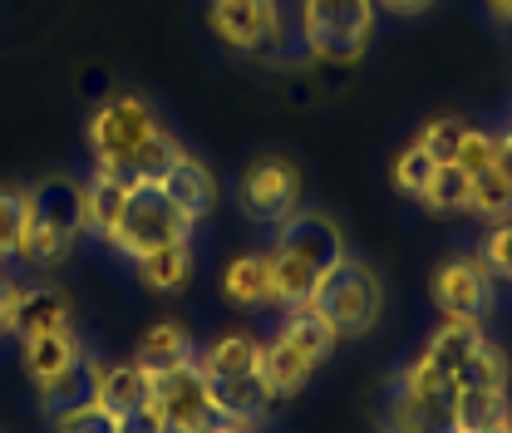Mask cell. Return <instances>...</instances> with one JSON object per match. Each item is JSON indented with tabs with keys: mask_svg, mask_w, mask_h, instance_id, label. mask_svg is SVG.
<instances>
[{
	"mask_svg": "<svg viewBox=\"0 0 512 433\" xmlns=\"http://www.w3.org/2000/svg\"><path fill=\"white\" fill-rule=\"evenodd\" d=\"M84 143H89L94 168L119 173L128 187L158 183V173L183 153L178 133L158 119L153 99H148V94H133V89L109 94V99L89 114Z\"/></svg>",
	"mask_w": 512,
	"mask_h": 433,
	"instance_id": "6da1fadb",
	"label": "cell"
},
{
	"mask_svg": "<svg viewBox=\"0 0 512 433\" xmlns=\"http://www.w3.org/2000/svg\"><path fill=\"white\" fill-rule=\"evenodd\" d=\"M271 247H266V271H271V306L276 310H301L316 306V291L330 281V271L350 256V237L345 227L316 212L301 207L291 212L281 227H271Z\"/></svg>",
	"mask_w": 512,
	"mask_h": 433,
	"instance_id": "7a4b0ae2",
	"label": "cell"
},
{
	"mask_svg": "<svg viewBox=\"0 0 512 433\" xmlns=\"http://www.w3.org/2000/svg\"><path fill=\"white\" fill-rule=\"evenodd\" d=\"M89 237V212H84V178L50 173L25 187V222L15 261L25 271H55L69 261V251Z\"/></svg>",
	"mask_w": 512,
	"mask_h": 433,
	"instance_id": "3957f363",
	"label": "cell"
},
{
	"mask_svg": "<svg viewBox=\"0 0 512 433\" xmlns=\"http://www.w3.org/2000/svg\"><path fill=\"white\" fill-rule=\"evenodd\" d=\"M375 15V0H296V35L311 60L350 69L375 40Z\"/></svg>",
	"mask_w": 512,
	"mask_h": 433,
	"instance_id": "277c9868",
	"label": "cell"
},
{
	"mask_svg": "<svg viewBox=\"0 0 512 433\" xmlns=\"http://www.w3.org/2000/svg\"><path fill=\"white\" fill-rule=\"evenodd\" d=\"M192 365L202 370V379H207L212 394H217V404H222L232 419L261 429V409H266L271 399H266V389H261V340H256V335H247V330L217 335Z\"/></svg>",
	"mask_w": 512,
	"mask_h": 433,
	"instance_id": "5b68a950",
	"label": "cell"
},
{
	"mask_svg": "<svg viewBox=\"0 0 512 433\" xmlns=\"http://www.w3.org/2000/svg\"><path fill=\"white\" fill-rule=\"evenodd\" d=\"M380 424L384 433H453V379L414 355L389 374Z\"/></svg>",
	"mask_w": 512,
	"mask_h": 433,
	"instance_id": "8992f818",
	"label": "cell"
},
{
	"mask_svg": "<svg viewBox=\"0 0 512 433\" xmlns=\"http://www.w3.org/2000/svg\"><path fill=\"white\" fill-rule=\"evenodd\" d=\"M148 404L158 409L163 429L168 433H256L252 424L232 419L212 384L202 379L197 365H173V370H153V389H148Z\"/></svg>",
	"mask_w": 512,
	"mask_h": 433,
	"instance_id": "52a82bcc",
	"label": "cell"
},
{
	"mask_svg": "<svg viewBox=\"0 0 512 433\" xmlns=\"http://www.w3.org/2000/svg\"><path fill=\"white\" fill-rule=\"evenodd\" d=\"M384 306H389V291H384V276L360 261V256H345L330 281L316 291V310L330 320L335 340H365L375 335V325L384 320Z\"/></svg>",
	"mask_w": 512,
	"mask_h": 433,
	"instance_id": "ba28073f",
	"label": "cell"
},
{
	"mask_svg": "<svg viewBox=\"0 0 512 433\" xmlns=\"http://www.w3.org/2000/svg\"><path fill=\"white\" fill-rule=\"evenodd\" d=\"M20 365L30 374L40 404L55 414L60 404H74L89 394V350H84V335L74 325L50 330V335H30L20 340Z\"/></svg>",
	"mask_w": 512,
	"mask_h": 433,
	"instance_id": "9c48e42d",
	"label": "cell"
},
{
	"mask_svg": "<svg viewBox=\"0 0 512 433\" xmlns=\"http://www.w3.org/2000/svg\"><path fill=\"white\" fill-rule=\"evenodd\" d=\"M188 237H192V222L163 197V187L138 183V187H128L124 217H119V227H114V237L104 247H114L128 261H138L148 251L168 247V242H188Z\"/></svg>",
	"mask_w": 512,
	"mask_h": 433,
	"instance_id": "30bf717a",
	"label": "cell"
},
{
	"mask_svg": "<svg viewBox=\"0 0 512 433\" xmlns=\"http://www.w3.org/2000/svg\"><path fill=\"white\" fill-rule=\"evenodd\" d=\"M301 197H306V178L286 153H261L237 178V207L261 227H281L291 212L306 207Z\"/></svg>",
	"mask_w": 512,
	"mask_h": 433,
	"instance_id": "8fae6325",
	"label": "cell"
},
{
	"mask_svg": "<svg viewBox=\"0 0 512 433\" xmlns=\"http://www.w3.org/2000/svg\"><path fill=\"white\" fill-rule=\"evenodd\" d=\"M429 301L439 306V315H468L483 320L498 306V276L488 271L483 251H458L434 266L429 276Z\"/></svg>",
	"mask_w": 512,
	"mask_h": 433,
	"instance_id": "7c38bea8",
	"label": "cell"
},
{
	"mask_svg": "<svg viewBox=\"0 0 512 433\" xmlns=\"http://www.w3.org/2000/svg\"><path fill=\"white\" fill-rule=\"evenodd\" d=\"M207 25L237 55H266L286 40L281 0H207Z\"/></svg>",
	"mask_w": 512,
	"mask_h": 433,
	"instance_id": "4fadbf2b",
	"label": "cell"
},
{
	"mask_svg": "<svg viewBox=\"0 0 512 433\" xmlns=\"http://www.w3.org/2000/svg\"><path fill=\"white\" fill-rule=\"evenodd\" d=\"M158 187H163V197L188 217L192 227L207 222V217L217 212V173H212L197 153H188V148L158 173Z\"/></svg>",
	"mask_w": 512,
	"mask_h": 433,
	"instance_id": "5bb4252c",
	"label": "cell"
},
{
	"mask_svg": "<svg viewBox=\"0 0 512 433\" xmlns=\"http://www.w3.org/2000/svg\"><path fill=\"white\" fill-rule=\"evenodd\" d=\"M148 389H153V370L138 365V360H119V365H104L89 355V399H99L114 419H124L128 409L148 404Z\"/></svg>",
	"mask_w": 512,
	"mask_h": 433,
	"instance_id": "9a60e30c",
	"label": "cell"
},
{
	"mask_svg": "<svg viewBox=\"0 0 512 433\" xmlns=\"http://www.w3.org/2000/svg\"><path fill=\"white\" fill-rule=\"evenodd\" d=\"M74 325V306L55 281H40V286H20V301H15V325L10 335L30 340V335H50V330H64Z\"/></svg>",
	"mask_w": 512,
	"mask_h": 433,
	"instance_id": "2e32d148",
	"label": "cell"
},
{
	"mask_svg": "<svg viewBox=\"0 0 512 433\" xmlns=\"http://www.w3.org/2000/svg\"><path fill=\"white\" fill-rule=\"evenodd\" d=\"M311 374H316V365L281 330L271 340H261V389H266V399H296L311 384Z\"/></svg>",
	"mask_w": 512,
	"mask_h": 433,
	"instance_id": "e0dca14e",
	"label": "cell"
},
{
	"mask_svg": "<svg viewBox=\"0 0 512 433\" xmlns=\"http://www.w3.org/2000/svg\"><path fill=\"white\" fill-rule=\"evenodd\" d=\"M488 335H483V320H468V315H444L434 330H429V340H424V350H419V360L424 365H434L439 374H453L478 345H483Z\"/></svg>",
	"mask_w": 512,
	"mask_h": 433,
	"instance_id": "ac0fdd59",
	"label": "cell"
},
{
	"mask_svg": "<svg viewBox=\"0 0 512 433\" xmlns=\"http://www.w3.org/2000/svg\"><path fill=\"white\" fill-rule=\"evenodd\" d=\"M222 296L237 310H266L271 306V271H266V251H242L227 261L222 271Z\"/></svg>",
	"mask_w": 512,
	"mask_h": 433,
	"instance_id": "d6986e66",
	"label": "cell"
},
{
	"mask_svg": "<svg viewBox=\"0 0 512 433\" xmlns=\"http://www.w3.org/2000/svg\"><path fill=\"white\" fill-rule=\"evenodd\" d=\"M124 202H128V183H124V178H119V173H109V168H94V173L84 178L89 237L109 242V237H114V227H119V217H124Z\"/></svg>",
	"mask_w": 512,
	"mask_h": 433,
	"instance_id": "ffe728a7",
	"label": "cell"
},
{
	"mask_svg": "<svg viewBox=\"0 0 512 433\" xmlns=\"http://www.w3.org/2000/svg\"><path fill=\"white\" fill-rule=\"evenodd\" d=\"M512 399L508 389H453V433L508 429Z\"/></svg>",
	"mask_w": 512,
	"mask_h": 433,
	"instance_id": "44dd1931",
	"label": "cell"
},
{
	"mask_svg": "<svg viewBox=\"0 0 512 433\" xmlns=\"http://www.w3.org/2000/svg\"><path fill=\"white\" fill-rule=\"evenodd\" d=\"M133 271H138V281H143L148 291H163V296L183 291V286L192 281V237L188 242H168V247L138 256Z\"/></svg>",
	"mask_w": 512,
	"mask_h": 433,
	"instance_id": "7402d4cb",
	"label": "cell"
},
{
	"mask_svg": "<svg viewBox=\"0 0 512 433\" xmlns=\"http://www.w3.org/2000/svg\"><path fill=\"white\" fill-rule=\"evenodd\" d=\"M281 335H286V340H291V345H296V350H301V355L316 365V370L325 365V360H330V355H335V345H340V340H335V330H330V320H325L316 306L286 310V320H281Z\"/></svg>",
	"mask_w": 512,
	"mask_h": 433,
	"instance_id": "603a6c76",
	"label": "cell"
},
{
	"mask_svg": "<svg viewBox=\"0 0 512 433\" xmlns=\"http://www.w3.org/2000/svg\"><path fill=\"white\" fill-rule=\"evenodd\" d=\"M133 360L148 365V370H173V365L197 360V345H192V335L183 330V325L163 320V325H153V330L138 340V355H133Z\"/></svg>",
	"mask_w": 512,
	"mask_h": 433,
	"instance_id": "cb8c5ba5",
	"label": "cell"
},
{
	"mask_svg": "<svg viewBox=\"0 0 512 433\" xmlns=\"http://www.w3.org/2000/svg\"><path fill=\"white\" fill-rule=\"evenodd\" d=\"M453 379V389H508L512 379V360L503 345H493V340H483L458 370L448 374Z\"/></svg>",
	"mask_w": 512,
	"mask_h": 433,
	"instance_id": "d4e9b609",
	"label": "cell"
},
{
	"mask_svg": "<svg viewBox=\"0 0 512 433\" xmlns=\"http://www.w3.org/2000/svg\"><path fill=\"white\" fill-rule=\"evenodd\" d=\"M468 192H473V178L458 163H439L429 187L419 192V202L429 212H439V217H458V212H468Z\"/></svg>",
	"mask_w": 512,
	"mask_h": 433,
	"instance_id": "484cf974",
	"label": "cell"
},
{
	"mask_svg": "<svg viewBox=\"0 0 512 433\" xmlns=\"http://www.w3.org/2000/svg\"><path fill=\"white\" fill-rule=\"evenodd\" d=\"M468 212L473 217H483V222H512V183L498 173V168H488V173H473V192H468Z\"/></svg>",
	"mask_w": 512,
	"mask_h": 433,
	"instance_id": "4316f807",
	"label": "cell"
},
{
	"mask_svg": "<svg viewBox=\"0 0 512 433\" xmlns=\"http://www.w3.org/2000/svg\"><path fill=\"white\" fill-rule=\"evenodd\" d=\"M55 433H119V419L99 404V399H74L55 409Z\"/></svg>",
	"mask_w": 512,
	"mask_h": 433,
	"instance_id": "83f0119b",
	"label": "cell"
},
{
	"mask_svg": "<svg viewBox=\"0 0 512 433\" xmlns=\"http://www.w3.org/2000/svg\"><path fill=\"white\" fill-rule=\"evenodd\" d=\"M434 158L419 148V143H409V148H399L394 153V163H389V183L399 187V192H409V197H419L424 187H429V178H434Z\"/></svg>",
	"mask_w": 512,
	"mask_h": 433,
	"instance_id": "f1b7e54d",
	"label": "cell"
},
{
	"mask_svg": "<svg viewBox=\"0 0 512 433\" xmlns=\"http://www.w3.org/2000/svg\"><path fill=\"white\" fill-rule=\"evenodd\" d=\"M463 119L458 114H434L429 124L414 133V143L434 158V163H453V153H458V143H463Z\"/></svg>",
	"mask_w": 512,
	"mask_h": 433,
	"instance_id": "f546056e",
	"label": "cell"
},
{
	"mask_svg": "<svg viewBox=\"0 0 512 433\" xmlns=\"http://www.w3.org/2000/svg\"><path fill=\"white\" fill-rule=\"evenodd\" d=\"M20 222H25V187L5 183L0 187V261H15Z\"/></svg>",
	"mask_w": 512,
	"mask_h": 433,
	"instance_id": "4dcf8cb0",
	"label": "cell"
},
{
	"mask_svg": "<svg viewBox=\"0 0 512 433\" xmlns=\"http://www.w3.org/2000/svg\"><path fill=\"white\" fill-rule=\"evenodd\" d=\"M493 153H498V138L488 133V128H463V143H458V153H453V163L473 178V173H488L493 168Z\"/></svg>",
	"mask_w": 512,
	"mask_h": 433,
	"instance_id": "1f68e13d",
	"label": "cell"
},
{
	"mask_svg": "<svg viewBox=\"0 0 512 433\" xmlns=\"http://www.w3.org/2000/svg\"><path fill=\"white\" fill-rule=\"evenodd\" d=\"M483 261H488V271L498 276V281H508L512 286V222H498L488 237H483Z\"/></svg>",
	"mask_w": 512,
	"mask_h": 433,
	"instance_id": "d6a6232c",
	"label": "cell"
},
{
	"mask_svg": "<svg viewBox=\"0 0 512 433\" xmlns=\"http://www.w3.org/2000/svg\"><path fill=\"white\" fill-rule=\"evenodd\" d=\"M119 433H168V429H163V419H158L153 404H138V409H128L124 419H119Z\"/></svg>",
	"mask_w": 512,
	"mask_h": 433,
	"instance_id": "836d02e7",
	"label": "cell"
},
{
	"mask_svg": "<svg viewBox=\"0 0 512 433\" xmlns=\"http://www.w3.org/2000/svg\"><path fill=\"white\" fill-rule=\"evenodd\" d=\"M15 301H20V281H15V276H0V340H5L10 325H15Z\"/></svg>",
	"mask_w": 512,
	"mask_h": 433,
	"instance_id": "e575fe53",
	"label": "cell"
},
{
	"mask_svg": "<svg viewBox=\"0 0 512 433\" xmlns=\"http://www.w3.org/2000/svg\"><path fill=\"white\" fill-rule=\"evenodd\" d=\"M493 138H498V153H493V168H498V173H503V178H508V183H512V119H508V124H503V128H498Z\"/></svg>",
	"mask_w": 512,
	"mask_h": 433,
	"instance_id": "d590c367",
	"label": "cell"
},
{
	"mask_svg": "<svg viewBox=\"0 0 512 433\" xmlns=\"http://www.w3.org/2000/svg\"><path fill=\"white\" fill-rule=\"evenodd\" d=\"M375 5H384L389 15H424L434 0H375Z\"/></svg>",
	"mask_w": 512,
	"mask_h": 433,
	"instance_id": "8d00e7d4",
	"label": "cell"
},
{
	"mask_svg": "<svg viewBox=\"0 0 512 433\" xmlns=\"http://www.w3.org/2000/svg\"><path fill=\"white\" fill-rule=\"evenodd\" d=\"M483 10H488L498 25H508L512 30V0H483Z\"/></svg>",
	"mask_w": 512,
	"mask_h": 433,
	"instance_id": "74e56055",
	"label": "cell"
},
{
	"mask_svg": "<svg viewBox=\"0 0 512 433\" xmlns=\"http://www.w3.org/2000/svg\"><path fill=\"white\" fill-rule=\"evenodd\" d=\"M473 433H508V429H473Z\"/></svg>",
	"mask_w": 512,
	"mask_h": 433,
	"instance_id": "f35d334b",
	"label": "cell"
},
{
	"mask_svg": "<svg viewBox=\"0 0 512 433\" xmlns=\"http://www.w3.org/2000/svg\"><path fill=\"white\" fill-rule=\"evenodd\" d=\"M508 433H512V419H508Z\"/></svg>",
	"mask_w": 512,
	"mask_h": 433,
	"instance_id": "ab89813d",
	"label": "cell"
}]
</instances>
